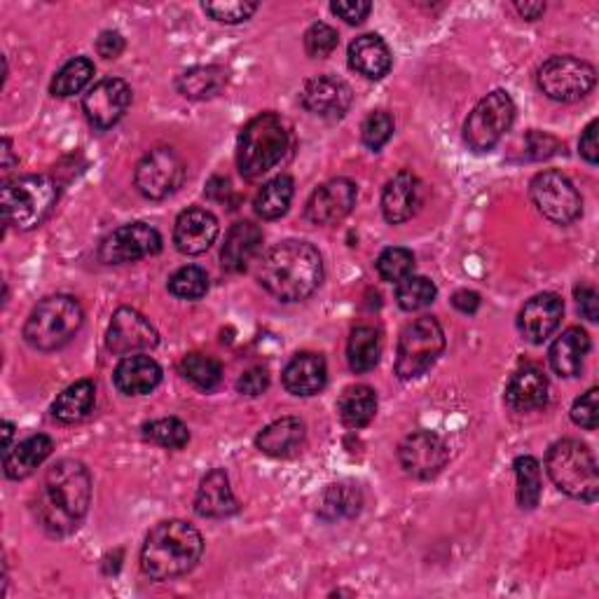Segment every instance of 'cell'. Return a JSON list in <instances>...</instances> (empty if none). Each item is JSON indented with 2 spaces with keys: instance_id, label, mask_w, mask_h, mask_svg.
<instances>
[{
  "instance_id": "obj_20",
  "label": "cell",
  "mask_w": 599,
  "mask_h": 599,
  "mask_svg": "<svg viewBox=\"0 0 599 599\" xmlns=\"http://www.w3.org/2000/svg\"><path fill=\"white\" fill-rule=\"evenodd\" d=\"M219 219L211 211L192 206L185 209L174 225V244L185 255H202L219 240Z\"/></svg>"
},
{
  "instance_id": "obj_15",
  "label": "cell",
  "mask_w": 599,
  "mask_h": 599,
  "mask_svg": "<svg viewBox=\"0 0 599 599\" xmlns=\"http://www.w3.org/2000/svg\"><path fill=\"white\" fill-rule=\"evenodd\" d=\"M132 105V88L120 78H105L84 94L82 111L90 124L105 132L115 126Z\"/></svg>"
},
{
  "instance_id": "obj_58",
  "label": "cell",
  "mask_w": 599,
  "mask_h": 599,
  "mask_svg": "<svg viewBox=\"0 0 599 599\" xmlns=\"http://www.w3.org/2000/svg\"><path fill=\"white\" fill-rule=\"evenodd\" d=\"M3 429H6V449H10V447H12V436H14V426H12V422H6Z\"/></svg>"
},
{
  "instance_id": "obj_32",
  "label": "cell",
  "mask_w": 599,
  "mask_h": 599,
  "mask_svg": "<svg viewBox=\"0 0 599 599\" xmlns=\"http://www.w3.org/2000/svg\"><path fill=\"white\" fill-rule=\"evenodd\" d=\"M97 403V384L92 379H78L69 389H63L52 403V417L61 424H75L90 417Z\"/></svg>"
},
{
  "instance_id": "obj_57",
  "label": "cell",
  "mask_w": 599,
  "mask_h": 599,
  "mask_svg": "<svg viewBox=\"0 0 599 599\" xmlns=\"http://www.w3.org/2000/svg\"><path fill=\"white\" fill-rule=\"evenodd\" d=\"M14 164V158H12V141L6 139L3 141V171H10Z\"/></svg>"
},
{
  "instance_id": "obj_45",
  "label": "cell",
  "mask_w": 599,
  "mask_h": 599,
  "mask_svg": "<svg viewBox=\"0 0 599 599\" xmlns=\"http://www.w3.org/2000/svg\"><path fill=\"white\" fill-rule=\"evenodd\" d=\"M339 35L333 27L324 24V21H316L305 33V50L314 59H326L337 50Z\"/></svg>"
},
{
  "instance_id": "obj_53",
  "label": "cell",
  "mask_w": 599,
  "mask_h": 599,
  "mask_svg": "<svg viewBox=\"0 0 599 599\" xmlns=\"http://www.w3.org/2000/svg\"><path fill=\"white\" fill-rule=\"evenodd\" d=\"M581 155L590 162V164H597L599 160V148H597V120H592L588 126H586V132L581 136Z\"/></svg>"
},
{
  "instance_id": "obj_29",
  "label": "cell",
  "mask_w": 599,
  "mask_h": 599,
  "mask_svg": "<svg viewBox=\"0 0 599 599\" xmlns=\"http://www.w3.org/2000/svg\"><path fill=\"white\" fill-rule=\"evenodd\" d=\"M305 443V424L297 417H282L272 422L270 426L255 438V447L267 457L284 459L295 455Z\"/></svg>"
},
{
  "instance_id": "obj_46",
  "label": "cell",
  "mask_w": 599,
  "mask_h": 599,
  "mask_svg": "<svg viewBox=\"0 0 599 599\" xmlns=\"http://www.w3.org/2000/svg\"><path fill=\"white\" fill-rule=\"evenodd\" d=\"M258 10V3H240V0H232V3H204V12L221 21V24H242V21L251 19Z\"/></svg>"
},
{
  "instance_id": "obj_47",
  "label": "cell",
  "mask_w": 599,
  "mask_h": 599,
  "mask_svg": "<svg viewBox=\"0 0 599 599\" xmlns=\"http://www.w3.org/2000/svg\"><path fill=\"white\" fill-rule=\"evenodd\" d=\"M597 396H599V392L590 389L581 398H576L571 405V419H573V424H579L581 429H588V432L597 429V424H599Z\"/></svg>"
},
{
  "instance_id": "obj_11",
  "label": "cell",
  "mask_w": 599,
  "mask_h": 599,
  "mask_svg": "<svg viewBox=\"0 0 599 599\" xmlns=\"http://www.w3.org/2000/svg\"><path fill=\"white\" fill-rule=\"evenodd\" d=\"M529 197L544 219L555 225H569L583 213V200L562 171H541L529 185Z\"/></svg>"
},
{
  "instance_id": "obj_36",
  "label": "cell",
  "mask_w": 599,
  "mask_h": 599,
  "mask_svg": "<svg viewBox=\"0 0 599 599\" xmlns=\"http://www.w3.org/2000/svg\"><path fill=\"white\" fill-rule=\"evenodd\" d=\"M382 356V335L373 326H358L347 342V361L354 373H370Z\"/></svg>"
},
{
  "instance_id": "obj_9",
  "label": "cell",
  "mask_w": 599,
  "mask_h": 599,
  "mask_svg": "<svg viewBox=\"0 0 599 599\" xmlns=\"http://www.w3.org/2000/svg\"><path fill=\"white\" fill-rule=\"evenodd\" d=\"M516 120V103L504 90L483 97L464 124V141L476 153H489Z\"/></svg>"
},
{
  "instance_id": "obj_52",
  "label": "cell",
  "mask_w": 599,
  "mask_h": 599,
  "mask_svg": "<svg viewBox=\"0 0 599 599\" xmlns=\"http://www.w3.org/2000/svg\"><path fill=\"white\" fill-rule=\"evenodd\" d=\"M576 300H579L581 314L595 324V321L599 318V295H597V291L592 286H579V288H576Z\"/></svg>"
},
{
  "instance_id": "obj_54",
  "label": "cell",
  "mask_w": 599,
  "mask_h": 599,
  "mask_svg": "<svg viewBox=\"0 0 599 599\" xmlns=\"http://www.w3.org/2000/svg\"><path fill=\"white\" fill-rule=\"evenodd\" d=\"M453 305L464 314H476L480 307V295L476 291H457L453 295Z\"/></svg>"
},
{
  "instance_id": "obj_5",
  "label": "cell",
  "mask_w": 599,
  "mask_h": 599,
  "mask_svg": "<svg viewBox=\"0 0 599 599\" xmlns=\"http://www.w3.org/2000/svg\"><path fill=\"white\" fill-rule=\"evenodd\" d=\"M546 470L550 480L571 499L592 504L599 491V474L592 449L573 438L558 440L546 455Z\"/></svg>"
},
{
  "instance_id": "obj_24",
  "label": "cell",
  "mask_w": 599,
  "mask_h": 599,
  "mask_svg": "<svg viewBox=\"0 0 599 599\" xmlns=\"http://www.w3.org/2000/svg\"><path fill=\"white\" fill-rule=\"evenodd\" d=\"M195 510L202 518H230L240 510L234 491L230 487V478L223 468L211 470L197 487Z\"/></svg>"
},
{
  "instance_id": "obj_31",
  "label": "cell",
  "mask_w": 599,
  "mask_h": 599,
  "mask_svg": "<svg viewBox=\"0 0 599 599\" xmlns=\"http://www.w3.org/2000/svg\"><path fill=\"white\" fill-rule=\"evenodd\" d=\"M363 508V491L356 483H333L318 499V518L326 522L356 518Z\"/></svg>"
},
{
  "instance_id": "obj_49",
  "label": "cell",
  "mask_w": 599,
  "mask_h": 599,
  "mask_svg": "<svg viewBox=\"0 0 599 599\" xmlns=\"http://www.w3.org/2000/svg\"><path fill=\"white\" fill-rule=\"evenodd\" d=\"M267 387H270V373L265 368H251L237 382V392L248 398L265 394Z\"/></svg>"
},
{
  "instance_id": "obj_33",
  "label": "cell",
  "mask_w": 599,
  "mask_h": 599,
  "mask_svg": "<svg viewBox=\"0 0 599 599\" xmlns=\"http://www.w3.org/2000/svg\"><path fill=\"white\" fill-rule=\"evenodd\" d=\"M227 84V73L221 67H192L176 78V90L190 101H206L219 97Z\"/></svg>"
},
{
  "instance_id": "obj_44",
  "label": "cell",
  "mask_w": 599,
  "mask_h": 599,
  "mask_svg": "<svg viewBox=\"0 0 599 599\" xmlns=\"http://www.w3.org/2000/svg\"><path fill=\"white\" fill-rule=\"evenodd\" d=\"M394 126H396L394 118L387 111H373L366 120H363V126H361L363 145L370 148L373 153H377V150H382L394 136Z\"/></svg>"
},
{
  "instance_id": "obj_30",
  "label": "cell",
  "mask_w": 599,
  "mask_h": 599,
  "mask_svg": "<svg viewBox=\"0 0 599 599\" xmlns=\"http://www.w3.org/2000/svg\"><path fill=\"white\" fill-rule=\"evenodd\" d=\"M52 449H54V443L45 434H35V436H29L27 440L17 443L14 447L6 449V457H3L6 476L10 480L29 478L33 470L52 455Z\"/></svg>"
},
{
  "instance_id": "obj_13",
  "label": "cell",
  "mask_w": 599,
  "mask_h": 599,
  "mask_svg": "<svg viewBox=\"0 0 599 599\" xmlns=\"http://www.w3.org/2000/svg\"><path fill=\"white\" fill-rule=\"evenodd\" d=\"M160 251L162 237L155 227L145 223H130L113 230L109 237L101 242L99 258L105 265H124L148 258V255H158Z\"/></svg>"
},
{
  "instance_id": "obj_28",
  "label": "cell",
  "mask_w": 599,
  "mask_h": 599,
  "mask_svg": "<svg viewBox=\"0 0 599 599\" xmlns=\"http://www.w3.org/2000/svg\"><path fill=\"white\" fill-rule=\"evenodd\" d=\"M588 352H590V335L583 328H567L552 342V347L548 352L550 368L562 377L581 375Z\"/></svg>"
},
{
  "instance_id": "obj_39",
  "label": "cell",
  "mask_w": 599,
  "mask_h": 599,
  "mask_svg": "<svg viewBox=\"0 0 599 599\" xmlns=\"http://www.w3.org/2000/svg\"><path fill=\"white\" fill-rule=\"evenodd\" d=\"M512 468H516V478H518V504L522 510H531L539 506V499H541V464L525 455V457H518L516 464H512Z\"/></svg>"
},
{
  "instance_id": "obj_42",
  "label": "cell",
  "mask_w": 599,
  "mask_h": 599,
  "mask_svg": "<svg viewBox=\"0 0 599 599\" xmlns=\"http://www.w3.org/2000/svg\"><path fill=\"white\" fill-rule=\"evenodd\" d=\"M375 267H377V274L382 276V282L398 284L405 280V276H410L415 272V255L413 251L400 248V246L384 248L379 253Z\"/></svg>"
},
{
  "instance_id": "obj_37",
  "label": "cell",
  "mask_w": 599,
  "mask_h": 599,
  "mask_svg": "<svg viewBox=\"0 0 599 599\" xmlns=\"http://www.w3.org/2000/svg\"><path fill=\"white\" fill-rule=\"evenodd\" d=\"M94 63L88 57H75L69 63H63L61 71L54 75L50 92L54 97H73L82 92L94 78Z\"/></svg>"
},
{
  "instance_id": "obj_14",
  "label": "cell",
  "mask_w": 599,
  "mask_h": 599,
  "mask_svg": "<svg viewBox=\"0 0 599 599\" xmlns=\"http://www.w3.org/2000/svg\"><path fill=\"white\" fill-rule=\"evenodd\" d=\"M398 461L408 476L432 480L449 461L447 443L434 432H415L398 447Z\"/></svg>"
},
{
  "instance_id": "obj_17",
  "label": "cell",
  "mask_w": 599,
  "mask_h": 599,
  "mask_svg": "<svg viewBox=\"0 0 599 599\" xmlns=\"http://www.w3.org/2000/svg\"><path fill=\"white\" fill-rule=\"evenodd\" d=\"M356 197V183H352L349 179H333L312 192L305 206V219L312 225H335L349 216Z\"/></svg>"
},
{
  "instance_id": "obj_23",
  "label": "cell",
  "mask_w": 599,
  "mask_h": 599,
  "mask_svg": "<svg viewBox=\"0 0 599 599\" xmlns=\"http://www.w3.org/2000/svg\"><path fill=\"white\" fill-rule=\"evenodd\" d=\"M261 248H263V230L258 225L251 221L234 223L221 251L223 267L227 272H244L255 261V255L261 253Z\"/></svg>"
},
{
  "instance_id": "obj_38",
  "label": "cell",
  "mask_w": 599,
  "mask_h": 599,
  "mask_svg": "<svg viewBox=\"0 0 599 599\" xmlns=\"http://www.w3.org/2000/svg\"><path fill=\"white\" fill-rule=\"evenodd\" d=\"M181 375L195 384L197 389L202 392H213V389H219L221 387V382H223V368H221V363L216 358H211V356H204V354H187L183 361H181V366H179Z\"/></svg>"
},
{
  "instance_id": "obj_27",
  "label": "cell",
  "mask_w": 599,
  "mask_h": 599,
  "mask_svg": "<svg viewBox=\"0 0 599 599\" xmlns=\"http://www.w3.org/2000/svg\"><path fill=\"white\" fill-rule=\"evenodd\" d=\"M162 382V368L150 356H124L115 368V387L124 396H145L158 389Z\"/></svg>"
},
{
  "instance_id": "obj_40",
  "label": "cell",
  "mask_w": 599,
  "mask_h": 599,
  "mask_svg": "<svg viewBox=\"0 0 599 599\" xmlns=\"http://www.w3.org/2000/svg\"><path fill=\"white\" fill-rule=\"evenodd\" d=\"M436 286L432 280H426V276H405L403 282L396 284V303L400 309L405 312H417L429 307L436 300Z\"/></svg>"
},
{
  "instance_id": "obj_4",
  "label": "cell",
  "mask_w": 599,
  "mask_h": 599,
  "mask_svg": "<svg viewBox=\"0 0 599 599\" xmlns=\"http://www.w3.org/2000/svg\"><path fill=\"white\" fill-rule=\"evenodd\" d=\"M291 145L286 122L274 113L255 115L240 134L237 166L246 181L265 176L270 169L280 164Z\"/></svg>"
},
{
  "instance_id": "obj_18",
  "label": "cell",
  "mask_w": 599,
  "mask_h": 599,
  "mask_svg": "<svg viewBox=\"0 0 599 599\" xmlns=\"http://www.w3.org/2000/svg\"><path fill=\"white\" fill-rule=\"evenodd\" d=\"M300 101H303L305 111H309L312 115L324 120H339L352 109L354 92L342 78L318 75L305 82L303 92H300Z\"/></svg>"
},
{
  "instance_id": "obj_19",
  "label": "cell",
  "mask_w": 599,
  "mask_h": 599,
  "mask_svg": "<svg viewBox=\"0 0 599 599\" xmlns=\"http://www.w3.org/2000/svg\"><path fill=\"white\" fill-rule=\"evenodd\" d=\"M565 314V303L558 293H539L518 314V331L531 342V345H544V342L558 331Z\"/></svg>"
},
{
  "instance_id": "obj_34",
  "label": "cell",
  "mask_w": 599,
  "mask_h": 599,
  "mask_svg": "<svg viewBox=\"0 0 599 599\" xmlns=\"http://www.w3.org/2000/svg\"><path fill=\"white\" fill-rule=\"evenodd\" d=\"M339 419L349 429H363L368 426L377 413V394L366 384H356V387L345 389V394L337 400Z\"/></svg>"
},
{
  "instance_id": "obj_26",
  "label": "cell",
  "mask_w": 599,
  "mask_h": 599,
  "mask_svg": "<svg viewBox=\"0 0 599 599\" xmlns=\"http://www.w3.org/2000/svg\"><path fill=\"white\" fill-rule=\"evenodd\" d=\"M347 57H349V67L368 80H382L392 71V63H394L389 45L375 33L358 35L349 45Z\"/></svg>"
},
{
  "instance_id": "obj_22",
  "label": "cell",
  "mask_w": 599,
  "mask_h": 599,
  "mask_svg": "<svg viewBox=\"0 0 599 599\" xmlns=\"http://www.w3.org/2000/svg\"><path fill=\"white\" fill-rule=\"evenodd\" d=\"M548 403V379L537 366H525L510 377L506 405L512 413H534Z\"/></svg>"
},
{
  "instance_id": "obj_16",
  "label": "cell",
  "mask_w": 599,
  "mask_h": 599,
  "mask_svg": "<svg viewBox=\"0 0 599 599\" xmlns=\"http://www.w3.org/2000/svg\"><path fill=\"white\" fill-rule=\"evenodd\" d=\"M158 342L160 335L155 326L132 307H120L113 314L109 335H105V345L115 356H134L139 352L155 349Z\"/></svg>"
},
{
  "instance_id": "obj_51",
  "label": "cell",
  "mask_w": 599,
  "mask_h": 599,
  "mask_svg": "<svg viewBox=\"0 0 599 599\" xmlns=\"http://www.w3.org/2000/svg\"><path fill=\"white\" fill-rule=\"evenodd\" d=\"M124 50V38L118 31H103L97 40V52L103 59H118Z\"/></svg>"
},
{
  "instance_id": "obj_3",
  "label": "cell",
  "mask_w": 599,
  "mask_h": 599,
  "mask_svg": "<svg viewBox=\"0 0 599 599\" xmlns=\"http://www.w3.org/2000/svg\"><path fill=\"white\" fill-rule=\"evenodd\" d=\"M204 552L202 534L183 520L155 525L141 550V569L153 581H171L197 567Z\"/></svg>"
},
{
  "instance_id": "obj_2",
  "label": "cell",
  "mask_w": 599,
  "mask_h": 599,
  "mask_svg": "<svg viewBox=\"0 0 599 599\" xmlns=\"http://www.w3.org/2000/svg\"><path fill=\"white\" fill-rule=\"evenodd\" d=\"M258 280L282 303H300L324 282V258L309 242L288 240L265 255Z\"/></svg>"
},
{
  "instance_id": "obj_7",
  "label": "cell",
  "mask_w": 599,
  "mask_h": 599,
  "mask_svg": "<svg viewBox=\"0 0 599 599\" xmlns=\"http://www.w3.org/2000/svg\"><path fill=\"white\" fill-rule=\"evenodd\" d=\"M59 197L50 176H21L3 185V216L10 227L33 230L45 221Z\"/></svg>"
},
{
  "instance_id": "obj_56",
  "label": "cell",
  "mask_w": 599,
  "mask_h": 599,
  "mask_svg": "<svg viewBox=\"0 0 599 599\" xmlns=\"http://www.w3.org/2000/svg\"><path fill=\"white\" fill-rule=\"evenodd\" d=\"M516 10H518L525 19L534 21V19H539V17L546 12V3H516Z\"/></svg>"
},
{
  "instance_id": "obj_43",
  "label": "cell",
  "mask_w": 599,
  "mask_h": 599,
  "mask_svg": "<svg viewBox=\"0 0 599 599\" xmlns=\"http://www.w3.org/2000/svg\"><path fill=\"white\" fill-rule=\"evenodd\" d=\"M169 291L181 300H200L209 291V274L197 265H185L171 274Z\"/></svg>"
},
{
  "instance_id": "obj_1",
  "label": "cell",
  "mask_w": 599,
  "mask_h": 599,
  "mask_svg": "<svg viewBox=\"0 0 599 599\" xmlns=\"http://www.w3.org/2000/svg\"><path fill=\"white\" fill-rule=\"evenodd\" d=\"M92 501V476L75 459H61L42 478L35 516L52 537H67L84 520Z\"/></svg>"
},
{
  "instance_id": "obj_48",
  "label": "cell",
  "mask_w": 599,
  "mask_h": 599,
  "mask_svg": "<svg viewBox=\"0 0 599 599\" xmlns=\"http://www.w3.org/2000/svg\"><path fill=\"white\" fill-rule=\"evenodd\" d=\"M562 143L546 132H529L525 139V155L529 160H548L560 153Z\"/></svg>"
},
{
  "instance_id": "obj_6",
  "label": "cell",
  "mask_w": 599,
  "mask_h": 599,
  "mask_svg": "<svg viewBox=\"0 0 599 599\" xmlns=\"http://www.w3.org/2000/svg\"><path fill=\"white\" fill-rule=\"evenodd\" d=\"M82 321L84 312L75 297L50 295L29 314L24 339L38 352H57L78 335Z\"/></svg>"
},
{
  "instance_id": "obj_10",
  "label": "cell",
  "mask_w": 599,
  "mask_h": 599,
  "mask_svg": "<svg viewBox=\"0 0 599 599\" xmlns=\"http://www.w3.org/2000/svg\"><path fill=\"white\" fill-rule=\"evenodd\" d=\"M597 82L592 63L576 57H550L537 73L539 90L560 103L586 99Z\"/></svg>"
},
{
  "instance_id": "obj_12",
  "label": "cell",
  "mask_w": 599,
  "mask_h": 599,
  "mask_svg": "<svg viewBox=\"0 0 599 599\" xmlns=\"http://www.w3.org/2000/svg\"><path fill=\"white\" fill-rule=\"evenodd\" d=\"M185 162L176 150L155 148L136 164L134 183L148 200H166L183 185Z\"/></svg>"
},
{
  "instance_id": "obj_25",
  "label": "cell",
  "mask_w": 599,
  "mask_h": 599,
  "mask_svg": "<svg viewBox=\"0 0 599 599\" xmlns=\"http://www.w3.org/2000/svg\"><path fill=\"white\" fill-rule=\"evenodd\" d=\"M328 366L326 358L314 352L295 354L284 370V387L293 396H314L326 387Z\"/></svg>"
},
{
  "instance_id": "obj_21",
  "label": "cell",
  "mask_w": 599,
  "mask_h": 599,
  "mask_svg": "<svg viewBox=\"0 0 599 599\" xmlns=\"http://www.w3.org/2000/svg\"><path fill=\"white\" fill-rule=\"evenodd\" d=\"M422 206V183L413 171H398L382 192V213L387 223L410 221Z\"/></svg>"
},
{
  "instance_id": "obj_8",
  "label": "cell",
  "mask_w": 599,
  "mask_h": 599,
  "mask_svg": "<svg viewBox=\"0 0 599 599\" xmlns=\"http://www.w3.org/2000/svg\"><path fill=\"white\" fill-rule=\"evenodd\" d=\"M445 349V333L434 316H422L405 326L398 339L396 375L415 379L429 370Z\"/></svg>"
},
{
  "instance_id": "obj_41",
  "label": "cell",
  "mask_w": 599,
  "mask_h": 599,
  "mask_svg": "<svg viewBox=\"0 0 599 599\" xmlns=\"http://www.w3.org/2000/svg\"><path fill=\"white\" fill-rule=\"evenodd\" d=\"M143 438L166 449H183L190 443V432L181 419L164 417L143 424Z\"/></svg>"
},
{
  "instance_id": "obj_55",
  "label": "cell",
  "mask_w": 599,
  "mask_h": 599,
  "mask_svg": "<svg viewBox=\"0 0 599 599\" xmlns=\"http://www.w3.org/2000/svg\"><path fill=\"white\" fill-rule=\"evenodd\" d=\"M227 192H230V183L225 179H211V183L206 185V195L213 200H225Z\"/></svg>"
},
{
  "instance_id": "obj_50",
  "label": "cell",
  "mask_w": 599,
  "mask_h": 599,
  "mask_svg": "<svg viewBox=\"0 0 599 599\" xmlns=\"http://www.w3.org/2000/svg\"><path fill=\"white\" fill-rule=\"evenodd\" d=\"M370 10L373 6L366 3V0H337V3L331 6V12L345 19L347 24H361V21L370 14Z\"/></svg>"
},
{
  "instance_id": "obj_35",
  "label": "cell",
  "mask_w": 599,
  "mask_h": 599,
  "mask_svg": "<svg viewBox=\"0 0 599 599\" xmlns=\"http://www.w3.org/2000/svg\"><path fill=\"white\" fill-rule=\"evenodd\" d=\"M293 195H295L293 179L282 174V176L267 181L258 190V195H255V200H253V209L263 221H276L288 211Z\"/></svg>"
}]
</instances>
